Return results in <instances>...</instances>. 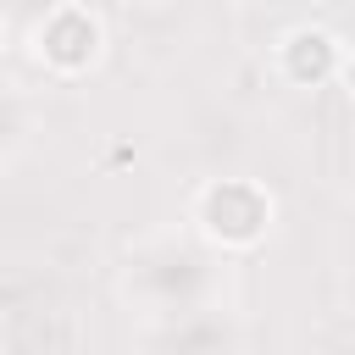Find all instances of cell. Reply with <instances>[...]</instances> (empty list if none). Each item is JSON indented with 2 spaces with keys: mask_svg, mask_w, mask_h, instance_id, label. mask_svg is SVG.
I'll list each match as a JSON object with an SVG mask.
<instances>
[{
  "mask_svg": "<svg viewBox=\"0 0 355 355\" xmlns=\"http://www.w3.org/2000/svg\"><path fill=\"white\" fill-rule=\"evenodd\" d=\"M344 78H349V94H355V61H349V72H344Z\"/></svg>",
  "mask_w": 355,
  "mask_h": 355,
  "instance_id": "3",
  "label": "cell"
},
{
  "mask_svg": "<svg viewBox=\"0 0 355 355\" xmlns=\"http://www.w3.org/2000/svg\"><path fill=\"white\" fill-rule=\"evenodd\" d=\"M94 39H100V28H94V17H83V11H72V33H61V17H50V22L39 28V50H44L55 67H83V61L94 55Z\"/></svg>",
  "mask_w": 355,
  "mask_h": 355,
  "instance_id": "2",
  "label": "cell"
},
{
  "mask_svg": "<svg viewBox=\"0 0 355 355\" xmlns=\"http://www.w3.org/2000/svg\"><path fill=\"white\" fill-rule=\"evenodd\" d=\"M266 216H272V200L255 189V183H211L200 194V227L216 239V244H255L266 233Z\"/></svg>",
  "mask_w": 355,
  "mask_h": 355,
  "instance_id": "1",
  "label": "cell"
}]
</instances>
